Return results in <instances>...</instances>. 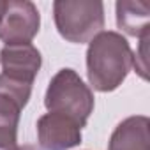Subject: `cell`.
Wrapping results in <instances>:
<instances>
[{
    "label": "cell",
    "mask_w": 150,
    "mask_h": 150,
    "mask_svg": "<svg viewBox=\"0 0 150 150\" xmlns=\"http://www.w3.org/2000/svg\"><path fill=\"white\" fill-rule=\"evenodd\" d=\"M41 16L35 4L28 0H9L4 2L0 13V41L6 46L30 44L37 35Z\"/></svg>",
    "instance_id": "obj_4"
},
{
    "label": "cell",
    "mask_w": 150,
    "mask_h": 150,
    "mask_svg": "<svg viewBox=\"0 0 150 150\" xmlns=\"http://www.w3.org/2000/svg\"><path fill=\"white\" fill-rule=\"evenodd\" d=\"M148 20H150V2H145V0L117 2V25L125 34L139 39L148 37L150 32Z\"/></svg>",
    "instance_id": "obj_9"
},
{
    "label": "cell",
    "mask_w": 150,
    "mask_h": 150,
    "mask_svg": "<svg viewBox=\"0 0 150 150\" xmlns=\"http://www.w3.org/2000/svg\"><path fill=\"white\" fill-rule=\"evenodd\" d=\"M108 150H150V120L136 115L122 120L108 143Z\"/></svg>",
    "instance_id": "obj_8"
},
{
    "label": "cell",
    "mask_w": 150,
    "mask_h": 150,
    "mask_svg": "<svg viewBox=\"0 0 150 150\" xmlns=\"http://www.w3.org/2000/svg\"><path fill=\"white\" fill-rule=\"evenodd\" d=\"M32 85L14 81L0 74V145H18V124L21 110L27 106Z\"/></svg>",
    "instance_id": "obj_5"
},
{
    "label": "cell",
    "mask_w": 150,
    "mask_h": 150,
    "mask_svg": "<svg viewBox=\"0 0 150 150\" xmlns=\"http://www.w3.org/2000/svg\"><path fill=\"white\" fill-rule=\"evenodd\" d=\"M132 51L125 37L117 32L97 34L87 50V74L99 92H113L122 85L132 67Z\"/></svg>",
    "instance_id": "obj_1"
},
{
    "label": "cell",
    "mask_w": 150,
    "mask_h": 150,
    "mask_svg": "<svg viewBox=\"0 0 150 150\" xmlns=\"http://www.w3.org/2000/svg\"><path fill=\"white\" fill-rule=\"evenodd\" d=\"M2 74L14 81L32 85L41 69V53L32 44H11L0 51Z\"/></svg>",
    "instance_id": "obj_7"
},
{
    "label": "cell",
    "mask_w": 150,
    "mask_h": 150,
    "mask_svg": "<svg viewBox=\"0 0 150 150\" xmlns=\"http://www.w3.org/2000/svg\"><path fill=\"white\" fill-rule=\"evenodd\" d=\"M58 34L69 42H90L104 27V4L87 0H58L53 4Z\"/></svg>",
    "instance_id": "obj_3"
},
{
    "label": "cell",
    "mask_w": 150,
    "mask_h": 150,
    "mask_svg": "<svg viewBox=\"0 0 150 150\" xmlns=\"http://www.w3.org/2000/svg\"><path fill=\"white\" fill-rule=\"evenodd\" d=\"M39 145L44 150H69L81 143V127L58 113H46L37 120Z\"/></svg>",
    "instance_id": "obj_6"
},
{
    "label": "cell",
    "mask_w": 150,
    "mask_h": 150,
    "mask_svg": "<svg viewBox=\"0 0 150 150\" xmlns=\"http://www.w3.org/2000/svg\"><path fill=\"white\" fill-rule=\"evenodd\" d=\"M44 104L50 113L64 115L74 120L80 127H85L90 113L94 111V94L81 81L72 69H60L51 78Z\"/></svg>",
    "instance_id": "obj_2"
},
{
    "label": "cell",
    "mask_w": 150,
    "mask_h": 150,
    "mask_svg": "<svg viewBox=\"0 0 150 150\" xmlns=\"http://www.w3.org/2000/svg\"><path fill=\"white\" fill-rule=\"evenodd\" d=\"M18 150H37L34 145H23V146H18Z\"/></svg>",
    "instance_id": "obj_11"
},
{
    "label": "cell",
    "mask_w": 150,
    "mask_h": 150,
    "mask_svg": "<svg viewBox=\"0 0 150 150\" xmlns=\"http://www.w3.org/2000/svg\"><path fill=\"white\" fill-rule=\"evenodd\" d=\"M0 150H18V145L11 146V145H0Z\"/></svg>",
    "instance_id": "obj_10"
}]
</instances>
